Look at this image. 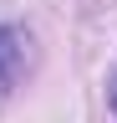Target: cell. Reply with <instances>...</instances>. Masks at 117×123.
Wrapping results in <instances>:
<instances>
[{"instance_id":"2","label":"cell","mask_w":117,"mask_h":123,"mask_svg":"<svg viewBox=\"0 0 117 123\" xmlns=\"http://www.w3.org/2000/svg\"><path fill=\"white\" fill-rule=\"evenodd\" d=\"M107 108L117 113V77H112V87H107Z\"/></svg>"},{"instance_id":"1","label":"cell","mask_w":117,"mask_h":123,"mask_svg":"<svg viewBox=\"0 0 117 123\" xmlns=\"http://www.w3.org/2000/svg\"><path fill=\"white\" fill-rule=\"evenodd\" d=\"M20 72H25V36L15 26H0V98L20 82Z\"/></svg>"}]
</instances>
